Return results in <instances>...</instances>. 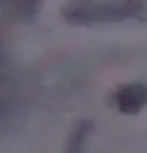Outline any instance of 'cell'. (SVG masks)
Listing matches in <instances>:
<instances>
[{
    "label": "cell",
    "instance_id": "1",
    "mask_svg": "<svg viewBox=\"0 0 147 153\" xmlns=\"http://www.w3.org/2000/svg\"><path fill=\"white\" fill-rule=\"evenodd\" d=\"M143 8V0H69L61 8V16L75 26H97L135 18Z\"/></svg>",
    "mask_w": 147,
    "mask_h": 153
},
{
    "label": "cell",
    "instance_id": "2",
    "mask_svg": "<svg viewBox=\"0 0 147 153\" xmlns=\"http://www.w3.org/2000/svg\"><path fill=\"white\" fill-rule=\"evenodd\" d=\"M109 107L123 115H137L147 105V85L145 83H127L119 85L109 95Z\"/></svg>",
    "mask_w": 147,
    "mask_h": 153
},
{
    "label": "cell",
    "instance_id": "3",
    "mask_svg": "<svg viewBox=\"0 0 147 153\" xmlns=\"http://www.w3.org/2000/svg\"><path fill=\"white\" fill-rule=\"evenodd\" d=\"M42 0H0L2 14H8L16 20L28 22L40 12Z\"/></svg>",
    "mask_w": 147,
    "mask_h": 153
},
{
    "label": "cell",
    "instance_id": "4",
    "mask_svg": "<svg viewBox=\"0 0 147 153\" xmlns=\"http://www.w3.org/2000/svg\"><path fill=\"white\" fill-rule=\"evenodd\" d=\"M95 131V123L91 119H83L77 123V127L73 129V133L69 135L65 153H85L87 145H89V139Z\"/></svg>",
    "mask_w": 147,
    "mask_h": 153
}]
</instances>
